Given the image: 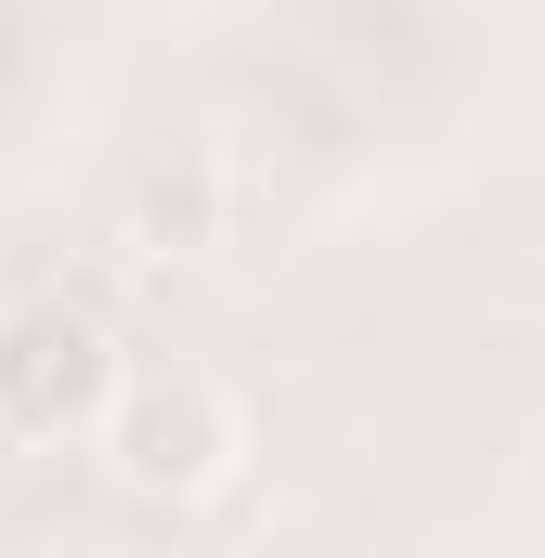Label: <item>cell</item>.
I'll return each mask as SVG.
<instances>
[{
    "label": "cell",
    "instance_id": "cell-1",
    "mask_svg": "<svg viewBox=\"0 0 545 558\" xmlns=\"http://www.w3.org/2000/svg\"><path fill=\"white\" fill-rule=\"evenodd\" d=\"M92 454H105V481L143 494V507H208L247 468V403L208 364H118V390L92 416Z\"/></svg>",
    "mask_w": 545,
    "mask_h": 558
},
{
    "label": "cell",
    "instance_id": "cell-2",
    "mask_svg": "<svg viewBox=\"0 0 545 558\" xmlns=\"http://www.w3.org/2000/svg\"><path fill=\"white\" fill-rule=\"evenodd\" d=\"M118 325L92 312V299H65V286H39V299H13L0 312V441H92L105 416V390H118Z\"/></svg>",
    "mask_w": 545,
    "mask_h": 558
}]
</instances>
